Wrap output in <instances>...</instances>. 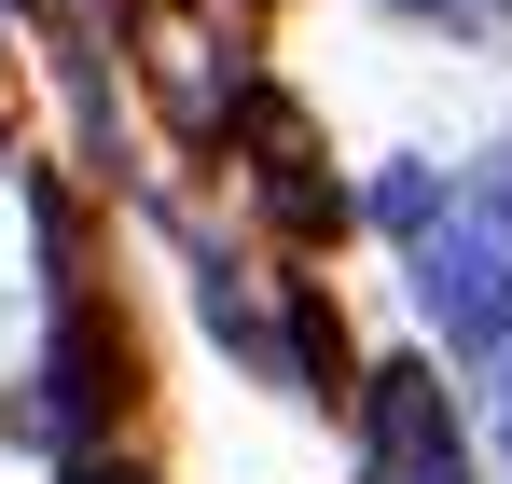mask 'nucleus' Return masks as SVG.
Listing matches in <instances>:
<instances>
[{"mask_svg":"<svg viewBox=\"0 0 512 484\" xmlns=\"http://www.w3.org/2000/svg\"><path fill=\"white\" fill-rule=\"evenodd\" d=\"M388 236L416 277V319L443 346H499L512 332V180H388Z\"/></svg>","mask_w":512,"mask_h":484,"instance_id":"obj_1","label":"nucleus"},{"mask_svg":"<svg viewBox=\"0 0 512 484\" xmlns=\"http://www.w3.org/2000/svg\"><path fill=\"white\" fill-rule=\"evenodd\" d=\"M360 484H471L457 415H443V388H429L416 360H388V374L360 388Z\"/></svg>","mask_w":512,"mask_h":484,"instance_id":"obj_2","label":"nucleus"},{"mask_svg":"<svg viewBox=\"0 0 512 484\" xmlns=\"http://www.w3.org/2000/svg\"><path fill=\"white\" fill-rule=\"evenodd\" d=\"M402 14H443V28H485L499 0H402Z\"/></svg>","mask_w":512,"mask_h":484,"instance_id":"obj_3","label":"nucleus"},{"mask_svg":"<svg viewBox=\"0 0 512 484\" xmlns=\"http://www.w3.org/2000/svg\"><path fill=\"white\" fill-rule=\"evenodd\" d=\"M70 484H139V471H111V457H70Z\"/></svg>","mask_w":512,"mask_h":484,"instance_id":"obj_4","label":"nucleus"},{"mask_svg":"<svg viewBox=\"0 0 512 484\" xmlns=\"http://www.w3.org/2000/svg\"><path fill=\"white\" fill-rule=\"evenodd\" d=\"M499 443H512V402H499Z\"/></svg>","mask_w":512,"mask_h":484,"instance_id":"obj_5","label":"nucleus"}]
</instances>
